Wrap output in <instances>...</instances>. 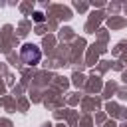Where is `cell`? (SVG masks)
Returning a JSON list of instances; mask_svg holds the SVG:
<instances>
[{"label": "cell", "instance_id": "7a4b0ae2", "mask_svg": "<svg viewBox=\"0 0 127 127\" xmlns=\"http://www.w3.org/2000/svg\"><path fill=\"white\" fill-rule=\"evenodd\" d=\"M34 22H44V14L42 12H34Z\"/></svg>", "mask_w": 127, "mask_h": 127}, {"label": "cell", "instance_id": "6da1fadb", "mask_svg": "<svg viewBox=\"0 0 127 127\" xmlns=\"http://www.w3.org/2000/svg\"><path fill=\"white\" fill-rule=\"evenodd\" d=\"M20 58H22V62H24L26 65H36V64H40V60H42V52H40V48L34 46V44H24V46L20 48Z\"/></svg>", "mask_w": 127, "mask_h": 127}]
</instances>
